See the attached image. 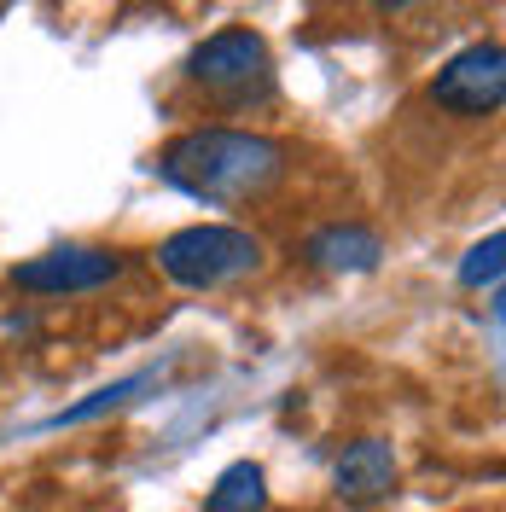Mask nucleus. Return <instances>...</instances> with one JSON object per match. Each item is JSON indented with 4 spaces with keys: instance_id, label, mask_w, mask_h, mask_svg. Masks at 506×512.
<instances>
[{
    "instance_id": "5",
    "label": "nucleus",
    "mask_w": 506,
    "mask_h": 512,
    "mask_svg": "<svg viewBox=\"0 0 506 512\" xmlns=\"http://www.w3.org/2000/svg\"><path fill=\"white\" fill-rule=\"evenodd\" d=\"M123 274V256L99 251V245H53V251L30 256L12 268L18 291H41V297H76V291H99Z\"/></svg>"
},
{
    "instance_id": "1",
    "label": "nucleus",
    "mask_w": 506,
    "mask_h": 512,
    "mask_svg": "<svg viewBox=\"0 0 506 512\" xmlns=\"http://www.w3.org/2000/svg\"><path fill=\"white\" fill-rule=\"evenodd\" d=\"M158 175L204 204H245L285 175V146L251 128H187L181 140H169Z\"/></svg>"
},
{
    "instance_id": "9",
    "label": "nucleus",
    "mask_w": 506,
    "mask_h": 512,
    "mask_svg": "<svg viewBox=\"0 0 506 512\" xmlns=\"http://www.w3.org/2000/svg\"><path fill=\"white\" fill-rule=\"evenodd\" d=\"M268 507V478H262V466L256 460H233L216 489L204 495V512H262Z\"/></svg>"
},
{
    "instance_id": "8",
    "label": "nucleus",
    "mask_w": 506,
    "mask_h": 512,
    "mask_svg": "<svg viewBox=\"0 0 506 512\" xmlns=\"http://www.w3.org/2000/svg\"><path fill=\"white\" fill-rule=\"evenodd\" d=\"M158 384V373H128V379L105 384V390H94V396H82V402H70V408H59V414L41 419V431H64V425H88V419L99 414H117V408H128L140 390H152Z\"/></svg>"
},
{
    "instance_id": "7",
    "label": "nucleus",
    "mask_w": 506,
    "mask_h": 512,
    "mask_svg": "<svg viewBox=\"0 0 506 512\" xmlns=\"http://www.w3.org/2000/svg\"><path fill=\"white\" fill-rule=\"evenodd\" d=\"M303 256L326 274H373L384 262V239L361 222H326L303 239Z\"/></svg>"
},
{
    "instance_id": "3",
    "label": "nucleus",
    "mask_w": 506,
    "mask_h": 512,
    "mask_svg": "<svg viewBox=\"0 0 506 512\" xmlns=\"http://www.w3.org/2000/svg\"><path fill=\"white\" fill-rule=\"evenodd\" d=\"M187 76L210 99L233 105V111L262 105V99L274 94V59H268V41H262L256 30H245V24H227V30L204 35V41L192 47V59H187Z\"/></svg>"
},
{
    "instance_id": "10",
    "label": "nucleus",
    "mask_w": 506,
    "mask_h": 512,
    "mask_svg": "<svg viewBox=\"0 0 506 512\" xmlns=\"http://www.w3.org/2000/svg\"><path fill=\"white\" fill-rule=\"evenodd\" d=\"M501 251H506V233L495 227L489 239H477L472 251H466V262H460V286H501Z\"/></svg>"
},
{
    "instance_id": "4",
    "label": "nucleus",
    "mask_w": 506,
    "mask_h": 512,
    "mask_svg": "<svg viewBox=\"0 0 506 512\" xmlns=\"http://www.w3.org/2000/svg\"><path fill=\"white\" fill-rule=\"evenodd\" d=\"M506 99V53L495 41H472L437 70L431 105H443L448 117H495Z\"/></svg>"
},
{
    "instance_id": "6",
    "label": "nucleus",
    "mask_w": 506,
    "mask_h": 512,
    "mask_svg": "<svg viewBox=\"0 0 506 512\" xmlns=\"http://www.w3.org/2000/svg\"><path fill=\"white\" fill-rule=\"evenodd\" d=\"M332 495L344 507H379V501H390L396 495V448L384 437L349 443L338 454V466H332Z\"/></svg>"
},
{
    "instance_id": "2",
    "label": "nucleus",
    "mask_w": 506,
    "mask_h": 512,
    "mask_svg": "<svg viewBox=\"0 0 506 512\" xmlns=\"http://www.w3.org/2000/svg\"><path fill=\"white\" fill-rule=\"evenodd\" d=\"M158 268L187 291H216L233 286L262 268V239L245 233V227H227V222H198L181 227L158 245Z\"/></svg>"
}]
</instances>
